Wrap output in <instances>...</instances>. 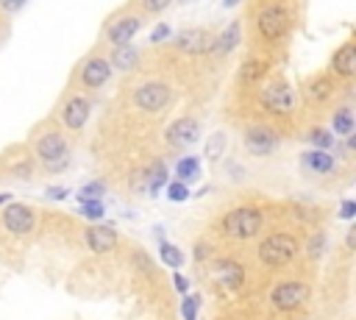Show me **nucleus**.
Wrapping results in <instances>:
<instances>
[{"instance_id": "obj_1", "label": "nucleus", "mask_w": 356, "mask_h": 320, "mask_svg": "<svg viewBox=\"0 0 356 320\" xmlns=\"http://www.w3.org/2000/svg\"><path fill=\"white\" fill-rule=\"evenodd\" d=\"M295 253H298V239L293 234H270L267 239L259 242V262L262 265H270V268H284V265H290L295 259Z\"/></svg>"}, {"instance_id": "obj_2", "label": "nucleus", "mask_w": 356, "mask_h": 320, "mask_svg": "<svg viewBox=\"0 0 356 320\" xmlns=\"http://www.w3.org/2000/svg\"><path fill=\"white\" fill-rule=\"evenodd\" d=\"M262 212L253 206H240L223 217V234L231 239H253L262 231Z\"/></svg>"}, {"instance_id": "obj_3", "label": "nucleus", "mask_w": 356, "mask_h": 320, "mask_svg": "<svg viewBox=\"0 0 356 320\" xmlns=\"http://www.w3.org/2000/svg\"><path fill=\"white\" fill-rule=\"evenodd\" d=\"M259 103H262V109H267L270 114L284 117V114H293V111H295L298 95H295V89H293L287 81H267V84L262 87V92H259Z\"/></svg>"}, {"instance_id": "obj_4", "label": "nucleus", "mask_w": 356, "mask_h": 320, "mask_svg": "<svg viewBox=\"0 0 356 320\" xmlns=\"http://www.w3.org/2000/svg\"><path fill=\"white\" fill-rule=\"evenodd\" d=\"M173 100V89L165 81H142L134 89V103L139 111H148V114H159L170 106Z\"/></svg>"}, {"instance_id": "obj_5", "label": "nucleus", "mask_w": 356, "mask_h": 320, "mask_svg": "<svg viewBox=\"0 0 356 320\" xmlns=\"http://www.w3.org/2000/svg\"><path fill=\"white\" fill-rule=\"evenodd\" d=\"M34 153L50 170H61L67 164V159H70V148H67V142H64V137L59 131L39 134L36 137V145H34Z\"/></svg>"}, {"instance_id": "obj_6", "label": "nucleus", "mask_w": 356, "mask_h": 320, "mask_svg": "<svg viewBox=\"0 0 356 320\" xmlns=\"http://www.w3.org/2000/svg\"><path fill=\"white\" fill-rule=\"evenodd\" d=\"M256 31L264 42H278L284 34L290 31V12L278 6V3H270L264 6L259 14H256Z\"/></svg>"}, {"instance_id": "obj_7", "label": "nucleus", "mask_w": 356, "mask_h": 320, "mask_svg": "<svg viewBox=\"0 0 356 320\" xmlns=\"http://www.w3.org/2000/svg\"><path fill=\"white\" fill-rule=\"evenodd\" d=\"M309 298V284L298 281V279H287V281H278L270 290V303L278 312H293L298 306H304Z\"/></svg>"}, {"instance_id": "obj_8", "label": "nucleus", "mask_w": 356, "mask_h": 320, "mask_svg": "<svg viewBox=\"0 0 356 320\" xmlns=\"http://www.w3.org/2000/svg\"><path fill=\"white\" fill-rule=\"evenodd\" d=\"M242 142H245V151L251 156H270L278 148V134L264 122H253V125L245 128Z\"/></svg>"}, {"instance_id": "obj_9", "label": "nucleus", "mask_w": 356, "mask_h": 320, "mask_svg": "<svg viewBox=\"0 0 356 320\" xmlns=\"http://www.w3.org/2000/svg\"><path fill=\"white\" fill-rule=\"evenodd\" d=\"M165 140L170 148L176 151H184V148H192L198 140H200V122L195 117H178L167 125L165 131Z\"/></svg>"}, {"instance_id": "obj_10", "label": "nucleus", "mask_w": 356, "mask_h": 320, "mask_svg": "<svg viewBox=\"0 0 356 320\" xmlns=\"http://www.w3.org/2000/svg\"><path fill=\"white\" fill-rule=\"evenodd\" d=\"M109 78H112V64L106 56H90L78 70V81L84 89H101L109 84Z\"/></svg>"}, {"instance_id": "obj_11", "label": "nucleus", "mask_w": 356, "mask_h": 320, "mask_svg": "<svg viewBox=\"0 0 356 320\" xmlns=\"http://www.w3.org/2000/svg\"><path fill=\"white\" fill-rule=\"evenodd\" d=\"M173 45L187 56H206L211 47V34L206 28H181L173 36Z\"/></svg>"}, {"instance_id": "obj_12", "label": "nucleus", "mask_w": 356, "mask_h": 320, "mask_svg": "<svg viewBox=\"0 0 356 320\" xmlns=\"http://www.w3.org/2000/svg\"><path fill=\"white\" fill-rule=\"evenodd\" d=\"M0 217H3L6 231L17 234V237H23V234H28V231L34 228V209H31L28 204H14V201H9Z\"/></svg>"}, {"instance_id": "obj_13", "label": "nucleus", "mask_w": 356, "mask_h": 320, "mask_svg": "<svg viewBox=\"0 0 356 320\" xmlns=\"http://www.w3.org/2000/svg\"><path fill=\"white\" fill-rule=\"evenodd\" d=\"M90 114H92V103L81 95L67 98L64 106H61V122H64V128H70V131H81L90 120Z\"/></svg>"}, {"instance_id": "obj_14", "label": "nucleus", "mask_w": 356, "mask_h": 320, "mask_svg": "<svg viewBox=\"0 0 356 320\" xmlns=\"http://www.w3.org/2000/svg\"><path fill=\"white\" fill-rule=\"evenodd\" d=\"M139 28H142V17H136V14H125V17L114 20V23L106 28V42H109V45H114V47H120V45H131V42L136 39Z\"/></svg>"}, {"instance_id": "obj_15", "label": "nucleus", "mask_w": 356, "mask_h": 320, "mask_svg": "<svg viewBox=\"0 0 356 320\" xmlns=\"http://www.w3.org/2000/svg\"><path fill=\"white\" fill-rule=\"evenodd\" d=\"M328 67L337 78H353V73H356V45L345 42L342 47H337Z\"/></svg>"}, {"instance_id": "obj_16", "label": "nucleus", "mask_w": 356, "mask_h": 320, "mask_svg": "<svg viewBox=\"0 0 356 320\" xmlns=\"http://www.w3.org/2000/svg\"><path fill=\"white\" fill-rule=\"evenodd\" d=\"M84 242L92 253H109L117 248V234L109 226H90L84 231Z\"/></svg>"}, {"instance_id": "obj_17", "label": "nucleus", "mask_w": 356, "mask_h": 320, "mask_svg": "<svg viewBox=\"0 0 356 320\" xmlns=\"http://www.w3.org/2000/svg\"><path fill=\"white\" fill-rule=\"evenodd\" d=\"M240 39H242V25H240V23H229L218 36H211L209 53H211V56H229V53L240 45Z\"/></svg>"}, {"instance_id": "obj_18", "label": "nucleus", "mask_w": 356, "mask_h": 320, "mask_svg": "<svg viewBox=\"0 0 356 320\" xmlns=\"http://www.w3.org/2000/svg\"><path fill=\"white\" fill-rule=\"evenodd\" d=\"M215 276L220 279V284H226V287L234 290V287L242 284L245 270H242V265L234 262V259H215Z\"/></svg>"}, {"instance_id": "obj_19", "label": "nucleus", "mask_w": 356, "mask_h": 320, "mask_svg": "<svg viewBox=\"0 0 356 320\" xmlns=\"http://www.w3.org/2000/svg\"><path fill=\"white\" fill-rule=\"evenodd\" d=\"M136 58H139V50H136V47H134V42H131V45H120V47H114V53H112L109 64H112V70L128 73V70H134V67H136Z\"/></svg>"}, {"instance_id": "obj_20", "label": "nucleus", "mask_w": 356, "mask_h": 320, "mask_svg": "<svg viewBox=\"0 0 356 320\" xmlns=\"http://www.w3.org/2000/svg\"><path fill=\"white\" fill-rule=\"evenodd\" d=\"M267 67H270V64H267V58H245V64H242V67H240V81L242 84H259L264 76H267Z\"/></svg>"}, {"instance_id": "obj_21", "label": "nucleus", "mask_w": 356, "mask_h": 320, "mask_svg": "<svg viewBox=\"0 0 356 320\" xmlns=\"http://www.w3.org/2000/svg\"><path fill=\"white\" fill-rule=\"evenodd\" d=\"M356 131V120H353V111L350 106H339L331 117V134L334 137H348Z\"/></svg>"}, {"instance_id": "obj_22", "label": "nucleus", "mask_w": 356, "mask_h": 320, "mask_svg": "<svg viewBox=\"0 0 356 320\" xmlns=\"http://www.w3.org/2000/svg\"><path fill=\"white\" fill-rule=\"evenodd\" d=\"M331 95H334V81L328 76H317L306 84V98L312 103H326V100H331Z\"/></svg>"}, {"instance_id": "obj_23", "label": "nucleus", "mask_w": 356, "mask_h": 320, "mask_svg": "<svg viewBox=\"0 0 356 320\" xmlns=\"http://www.w3.org/2000/svg\"><path fill=\"white\" fill-rule=\"evenodd\" d=\"M304 164L312 170V173H320V175H326V173H331L334 170V156L328 153V151H306L304 153Z\"/></svg>"}, {"instance_id": "obj_24", "label": "nucleus", "mask_w": 356, "mask_h": 320, "mask_svg": "<svg viewBox=\"0 0 356 320\" xmlns=\"http://www.w3.org/2000/svg\"><path fill=\"white\" fill-rule=\"evenodd\" d=\"M200 175V159L198 156H184V159H178V164H176V178L178 181H192V178H198Z\"/></svg>"}, {"instance_id": "obj_25", "label": "nucleus", "mask_w": 356, "mask_h": 320, "mask_svg": "<svg viewBox=\"0 0 356 320\" xmlns=\"http://www.w3.org/2000/svg\"><path fill=\"white\" fill-rule=\"evenodd\" d=\"M145 178H148V195H159V189L167 184V167H165V162H156L145 173Z\"/></svg>"}, {"instance_id": "obj_26", "label": "nucleus", "mask_w": 356, "mask_h": 320, "mask_svg": "<svg viewBox=\"0 0 356 320\" xmlns=\"http://www.w3.org/2000/svg\"><path fill=\"white\" fill-rule=\"evenodd\" d=\"M159 259H162L167 268L178 270V268L184 265V253H181V248H176V245H170V242H159Z\"/></svg>"}, {"instance_id": "obj_27", "label": "nucleus", "mask_w": 356, "mask_h": 320, "mask_svg": "<svg viewBox=\"0 0 356 320\" xmlns=\"http://www.w3.org/2000/svg\"><path fill=\"white\" fill-rule=\"evenodd\" d=\"M226 134L223 131H215V134H211L209 137V142H206V159L209 162H218L220 156H223V151H226Z\"/></svg>"}, {"instance_id": "obj_28", "label": "nucleus", "mask_w": 356, "mask_h": 320, "mask_svg": "<svg viewBox=\"0 0 356 320\" xmlns=\"http://www.w3.org/2000/svg\"><path fill=\"white\" fill-rule=\"evenodd\" d=\"M106 195V186L101 184V181H90V184H84L81 189H78V201L84 204V201H101Z\"/></svg>"}, {"instance_id": "obj_29", "label": "nucleus", "mask_w": 356, "mask_h": 320, "mask_svg": "<svg viewBox=\"0 0 356 320\" xmlns=\"http://www.w3.org/2000/svg\"><path fill=\"white\" fill-rule=\"evenodd\" d=\"M309 142L315 148H320V151H328L334 145V134L326 131V128H312V131H309Z\"/></svg>"}, {"instance_id": "obj_30", "label": "nucleus", "mask_w": 356, "mask_h": 320, "mask_svg": "<svg viewBox=\"0 0 356 320\" xmlns=\"http://www.w3.org/2000/svg\"><path fill=\"white\" fill-rule=\"evenodd\" d=\"M167 198H170L173 204H184V201L189 198L187 184H184V181H178V178H176V181H170V184H167Z\"/></svg>"}, {"instance_id": "obj_31", "label": "nucleus", "mask_w": 356, "mask_h": 320, "mask_svg": "<svg viewBox=\"0 0 356 320\" xmlns=\"http://www.w3.org/2000/svg\"><path fill=\"white\" fill-rule=\"evenodd\" d=\"M139 3H142V12L145 14H162L176 3V0H139Z\"/></svg>"}, {"instance_id": "obj_32", "label": "nucleus", "mask_w": 356, "mask_h": 320, "mask_svg": "<svg viewBox=\"0 0 356 320\" xmlns=\"http://www.w3.org/2000/svg\"><path fill=\"white\" fill-rule=\"evenodd\" d=\"M198 306H200V295H184V301H181L184 320H195L198 317Z\"/></svg>"}, {"instance_id": "obj_33", "label": "nucleus", "mask_w": 356, "mask_h": 320, "mask_svg": "<svg viewBox=\"0 0 356 320\" xmlns=\"http://www.w3.org/2000/svg\"><path fill=\"white\" fill-rule=\"evenodd\" d=\"M81 215L95 223V220L103 217V204H101V201H84V204H81Z\"/></svg>"}, {"instance_id": "obj_34", "label": "nucleus", "mask_w": 356, "mask_h": 320, "mask_svg": "<svg viewBox=\"0 0 356 320\" xmlns=\"http://www.w3.org/2000/svg\"><path fill=\"white\" fill-rule=\"evenodd\" d=\"M170 36H173V28H170L167 23H159V25L151 31V42H154V45H162V42H167Z\"/></svg>"}, {"instance_id": "obj_35", "label": "nucleus", "mask_w": 356, "mask_h": 320, "mask_svg": "<svg viewBox=\"0 0 356 320\" xmlns=\"http://www.w3.org/2000/svg\"><path fill=\"white\" fill-rule=\"evenodd\" d=\"M323 248H326V234H315L309 239V256H315V259H317V256L323 253Z\"/></svg>"}, {"instance_id": "obj_36", "label": "nucleus", "mask_w": 356, "mask_h": 320, "mask_svg": "<svg viewBox=\"0 0 356 320\" xmlns=\"http://www.w3.org/2000/svg\"><path fill=\"white\" fill-rule=\"evenodd\" d=\"M45 195H48V198H53V201H64V198L70 195V189H67V186H48V189H45Z\"/></svg>"}, {"instance_id": "obj_37", "label": "nucleus", "mask_w": 356, "mask_h": 320, "mask_svg": "<svg viewBox=\"0 0 356 320\" xmlns=\"http://www.w3.org/2000/svg\"><path fill=\"white\" fill-rule=\"evenodd\" d=\"M353 215H356V204L353 201H342L339 204V217L342 220H353Z\"/></svg>"}, {"instance_id": "obj_38", "label": "nucleus", "mask_w": 356, "mask_h": 320, "mask_svg": "<svg viewBox=\"0 0 356 320\" xmlns=\"http://www.w3.org/2000/svg\"><path fill=\"white\" fill-rule=\"evenodd\" d=\"M25 6V0H0V9L3 12H20Z\"/></svg>"}, {"instance_id": "obj_39", "label": "nucleus", "mask_w": 356, "mask_h": 320, "mask_svg": "<svg viewBox=\"0 0 356 320\" xmlns=\"http://www.w3.org/2000/svg\"><path fill=\"white\" fill-rule=\"evenodd\" d=\"M173 287H176L181 295H187V290H189V281H187L184 276H178V273H176V276H173Z\"/></svg>"}, {"instance_id": "obj_40", "label": "nucleus", "mask_w": 356, "mask_h": 320, "mask_svg": "<svg viewBox=\"0 0 356 320\" xmlns=\"http://www.w3.org/2000/svg\"><path fill=\"white\" fill-rule=\"evenodd\" d=\"M242 0H223V9H234V6H240Z\"/></svg>"}, {"instance_id": "obj_41", "label": "nucleus", "mask_w": 356, "mask_h": 320, "mask_svg": "<svg viewBox=\"0 0 356 320\" xmlns=\"http://www.w3.org/2000/svg\"><path fill=\"white\" fill-rule=\"evenodd\" d=\"M12 201V195H9V192H0V206H6Z\"/></svg>"}, {"instance_id": "obj_42", "label": "nucleus", "mask_w": 356, "mask_h": 320, "mask_svg": "<svg viewBox=\"0 0 356 320\" xmlns=\"http://www.w3.org/2000/svg\"><path fill=\"white\" fill-rule=\"evenodd\" d=\"M353 239H356V231L350 228V231H348V237H345V242H348V248H353Z\"/></svg>"}, {"instance_id": "obj_43", "label": "nucleus", "mask_w": 356, "mask_h": 320, "mask_svg": "<svg viewBox=\"0 0 356 320\" xmlns=\"http://www.w3.org/2000/svg\"><path fill=\"white\" fill-rule=\"evenodd\" d=\"M178 3H187V0H178Z\"/></svg>"}]
</instances>
